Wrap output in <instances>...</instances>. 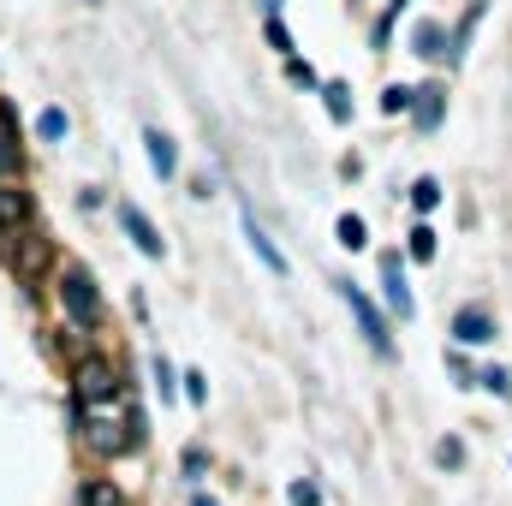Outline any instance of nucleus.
Returning <instances> with one entry per match:
<instances>
[{"label":"nucleus","mask_w":512,"mask_h":506,"mask_svg":"<svg viewBox=\"0 0 512 506\" xmlns=\"http://www.w3.org/2000/svg\"><path fill=\"white\" fill-rule=\"evenodd\" d=\"M477 18H483V0H471V6H465V18H459V30H453V42H447V60H453V66H459V54H465V42H471Z\"/></svg>","instance_id":"nucleus-13"},{"label":"nucleus","mask_w":512,"mask_h":506,"mask_svg":"<svg viewBox=\"0 0 512 506\" xmlns=\"http://www.w3.org/2000/svg\"><path fill=\"white\" fill-rule=\"evenodd\" d=\"M203 465H209L203 447H185V477H203Z\"/></svg>","instance_id":"nucleus-30"},{"label":"nucleus","mask_w":512,"mask_h":506,"mask_svg":"<svg viewBox=\"0 0 512 506\" xmlns=\"http://www.w3.org/2000/svg\"><path fill=\"white\" fill-rule=\"evenodd\" d=\"M185 399H191V405H203V399H209V381L197 376V370L185 376Z\"/></svg>","instance_id":"nucleus-28"},{"label":"nucleus","mask_w":512,"mask_h":506,"mask_svg":"<svg viewBox=\"0 0 512 506\" xmlns=\"http://www.w3.org/2000/svg\"><path fill=\"white\" fill-rule=\"evenodd\" d=\"M399 6H405V0H393V6H387L382 18H376V48L387 42V30H393V18H399Z\"/></svg>","instance_id":"nucleus-29"},{"label":"nucleus","mask_w":512,"mask_h":506,"mask_svg":"<svg viewBox=\"0 0 512 506\" xmlns=\"http://www.w3.org/2000/svg\"><path fill=\"white\" fill-rule=\"evenodd\" d=\"M143 149H149V167H155V179H173L179 173V149H173V137L167 131H143Z\"/></svg>","instance_id":"nucleus-10"},{"label":"nucleus","mask_w":512,"mask_h":506,"mask_svg":"<svg viewBox=\"0 0 512 506\" xmlns=\"http://www.w3.org/2000/svg\"><path fill=\"white\" fill-rule=\"evenodd\" d=\"M90 6H96V0H90Z\"/></svg>","instance_id":"nucleus-32"},{"label":"nucleus","mask_w":512,"mask_h":506,"mask_svg":"<svg viewBox=\"0 0 512 506\" xmlns=\"http://www.w3.org/2000/svg\"><path fill=\"white\" fill-rule=\"evenodd\" d=\"M411 203H417V215H429V209L441 203V179H429V173H423V179L411 185Z\"/></svg>","instance_id":"nucleus-19"},{"label":"nucleus","mask_w":512,"mask_h":506,"mask_svg":"<svg viewBox=\"0 0 512 506\" xmlns=\"http://www.w3.org/2000/svg\"><path fill=\"white\" fill-rule=\"evenodd\" d=\"M78 506H126V495H120L114 483H102V477H96V483H84V489H78Z\"/></svg>","instance_id":"nucleus-16"},{"label":"nucleus","mask_w":512,"mask_h":506,"mask_svg":"<svg viewBox=\"0 0 512 506\" xmlns=\"http://www.w3.org/2000/svg\"><path fill=\"white\" fill-rule=\"evenodd\" d=\"M60 304H66V316L78 328H96L102 322V292H96V280H90L84 262H66L60 268Z\"/></svg>","instance_id":"nucleus-2"},{"label":"nucleus","mask_w":512,"mask_h":506,"mask_svg":"<svg viewBox=\"0 0 512 506\" xmlns=\"http://www.w3.org/2000/svg\"><path fill=\"white\" fill-rule=\"evenodd\" d=\"M286 495H292V506H316V501H322V489H316V483H292Z\"/></svg>","instance_id":"nucleus-27"},{"label":"nucleus","mask_w":512,"mask_h":506,"mask_svg":"<svg viewBox=\"0 0 512 506\" xmlns=\"http://www.w3.org/2000/svg\"><path fill=\"white\" fill-rule=\"evenodd\" d=\"M453 340H459V346H489V340H495V322H489V310L465 304V310L453 316Z\"/></svg>","instance_id":"nucleus-8"},{"label":"nucleus","mask_w":512,"mask_h":506,"mask_svg":"<svg viewBox=\"0 0 512 506\" xmlns=\"http://www.w3.org/2000/svg\"><path fill=\"white\" fill-rule=\"evenodd\" d=\"M191 506H215V501H209V495H197V501H191Z\"/></svg>","instance_id":"nucleus-31"},{"label":"nucleus","mask_w":512,"mask_h":506,"mask_svg":"<svg viewBox=\"0 0 512 506\" xmlns=\"http://www.w3.org/2000/svg\"><path fill=\"white\" fill-rule=\"evenodd\" d=\"M441 96H447L441 84H423V90H417V108H411V114H417V126H423V131L441 126Z\"/></svg>","instance_id":"nucleus-12"},{"label":"nucleus","mask_w":512,"mask_h":506,"mask_svg":"<svg viewBox=\"0 0 512 506\" xmlns=\"http://www.w3.org/2000/svg\"><path fill=\"white\" fill-rule=\"evenodd\" d=\"M78 429H84L90 453L120 459V453H131V447L143 441V411H137L131 399L120 405V417H114V405H84V411H78Z\"/></svg>","instance_id":"nucleus-1"},{"label":"nucleus","mask_w":512,"mask_h":506,"mask_svg":"<svg viewBox=\"0 0 512 506\" xmlns=\"http://www.w3.org/2000/svg\"><path fill=\"white\" fill-rule=\"evenodd\" d=\"M120 227L131 233V245H137L143 256H167V239H161V233L149 227V215H143L137 203H120Z\"/></svg>","instance_id":"nucleus-7"},{"label":"nucleus","mask_w":512,"mask_h":506,"mask_svg":"<svg viewBox=\"0 0 512 506\" xmlns=\"http://www.w3.org/2000/svg\"><path fill=\"white\" fill-rule=\"evenodd\" d=\"M245 239H251L256 262H262V268H268L274 280H286V256H280V245H274V239H268V233L256 227V215H245Z\"/></svg>","instance_id":"nucleus-11"},{"label":"nucleus","mask_w":512,"mask_h":506,"mask_svg":"<svg viewBox=\"0 0 512 506\" xmlns=\"http://www.w3.org/2000/svg\"><path fill=\"white\" fill-rule=\"evenodd\" d=\"M334 239H340L346 251H364V245H370V227H364L358 215H340V221H334Z\"/></svg>","instance_id":"nucleus-15"},{"label":"nucleus","mask_w":512,"mask_h":506,"mask_svg":"<svg viewBox=\"0 0 512 506\" xmlns=\"http://www.w3.org/2000/svg\"><path fill=\"white\" fill-rule=\"evenodd\" d=\"M286 78H292V84H304V90L316 84V72H310V60H292V54H286Z\"/></svg>","instance_id":"nucleus-26"},{"label":"nucleus","mask_w":512,"mask_h":506,"mask_svg":"<svg viewBox=\"0 0 512 506\" xmlns=\"http://www.w3.org/2000/svg\"><path fill=\"white\" fill-rule=\"evenodd\" d=\"M435 465L459 471V465H465V441H453V435H447V441H435Z\"/></svg>","instance_id":"nucleus-22"},{"label":"nucleus","mask_w":512,"mask_h":506,"mask_svg":"<svg viewBox=\"0 0 512 506\" xmlns=\"http://www.w3.org/2000/svg\"><path fill=\"white\" fill-rule=\"evenodd\" d=\"M477 381H483L489 393H501V399H512V376H507V370H501V364H495V370H483V376H477Z\"/></svg>","instance_id":"nucleus-25"},{"label":"nucleus","mask_w":512,"mask_h":506,"mask_svg":"<svg viewBox=\"0 0 512 506\" xmlns=\"http://www.w3.org/2000/svg\"><path fill=\"white\" fill-rule=\"evenodd\" d=\"M340 298L352 304V316H358V328H364V340H370V352H376V358H387V352H393V334H387V316L376 310V304H370V298H364V292H358V286H352V280H340Z\"/></svg>","instance_id":"nucleus-4"},{"label":"nucleus","mask_w":512,"mask_h":506,"mask_svg":"<svg viewBox=\"0 0 512 506\" xmlns=\"http://www.w3.org/2000/svg\"><path fill=\"white\" fill-rule=\"evenodd\" d=\"M382 108L387 114H411V108H417V90H411V84H387Z\"/></svg>","instance_id":"nucleus-20"},{"label":"nucleus","mask_w":512,"mask_h":506,"mask_svg":"<svg viewBox=\"0 0 512 506\" xmlns=\"http://www.w3.org/2000/svg\"><path fill=\"white\" fill-rule=\"evenodd\" d=\"M24 221H30V191L12 185V179H0V233H12Z\"/></svg>","instance_id":"nucleus-9"},{"label":"nucleus","mask_w":512,"mask_h":506,"mask_svg":"<svg viewBox=\"0 0 512 506\" xmlns=\"http://www.w3.org/2000/svg\"><path fill=\"white\" fill-rule=\"evenodd\" d=\"M48 239H42V233H36V227H24V233H18V245H12V268H18V280H36V274H42V268H48Z\"/></svg>","instance_id":"nucleus-6"},{"label":"nucleus","mask_w":512,"mask_h":506,"mask_svg":"<svg viewBox=\"0 0 512 506\" xmlns=\"http://www.w3.org/2000/svg\"><path fill=\"white\" fill-rule=\"evenodd\" d=\"M322 96H328V120L346 126V120H352V90H346V84H322Z\"/></svg>","instance_id":"nucleus-17"},{"label":"nucleus","mask_w":512,"mask_h":506,"mask_svg":"<svg viewBox=\"0 0 512 506\" xmlns=\"http://www.w3.org/2000/svg\"><path fill=\"white\" fill-rule=\"evenodd\" d=\"M66 114H60V108H42V114H36V137H42V143H60V137H66Z\"/></svg>","instance_id":"nucleus-18"},{"label":"nucleus","mask_w":512,"mask_h":506,"mask_svg":"<svg viewBox=\"0 0 512 506\" xmlns=\"http://www.w3.org/2000/svg\"><path fill=\"white\" fill-rule=\"evenodd\" d=\"M114 399H120V370L108 358H78V370H72V405L84 411V405H114Z\"/></svg>","instance_id":"nucleus-3"},{"label":"nucleus","mask_w":512,"mask_h":506,"mask_svg":"<svg viewBox=\"0 0 512 506\" xmlns=\"http://www.w3.org/2000/svg\"><path fill=\"white\" fill-rule=\"evenodd\" d=\"M411 256H417V262H435V233H429L423 221L411 227Z\"/></svg>","instance_id":"nucleus-23"},{"label":"nucleus","mask_w":512,"mask_h":506,"mask_svg":"<svg viewBox=\"0 0 512 506\" xmlns=\"http://www.w3.org/2000/svg\"><path fill=\"white\" fill-rule=\"evenodd\" d=\"M382 298H387V310H393L399 322H411V316H417V304H411V286H405V268H399V251L382 256Z\"/></svg>","instance_id":"nucleus-5"},{"label":"nucleus","mask_w":512,"mask_h":506,"mask_svg":"<svg viewBox=\"0 0 512 506\" xmlns=\"http://www.w3.org/2000/svg\"><path fill=\"white\" fill-rule=\"evenodd\" d=\"M262 36H268V48H280V54H292V36H286V24H280V12H268V24H262Z\"/></svg>","instance_id":"nucleus-24"},{"label":"nucleus","mask_w":512,"mask_h":506,"mask_svg":"<svg viewBox=\"0 0 512 506\" xmlns=\"http://www.w3.org/2000/svg\"><path fill=\"white\" fill-rule=\"evenodd\" d=\"M149 370H155V393H161V399H173V393H185V387H179L185 376H173V364H167V358H155Z\"/></svg>","instance_id":"nucleus-21"},{"label":"nucleus","mask_w":512,"mask_h":506,"mask_svg":"<svg viewBox=\"0 0 512 506\" xmlns=\"http://www.w3.org/2000/svg\"><path fill=\"white\" fill-rule=\"evenodd\" d=\"M447 36H441V24H417V36H411V48L423 54V60H447V48H441Z\"/></svg>","instance_id":"nucleus-14"}]
</instances>
